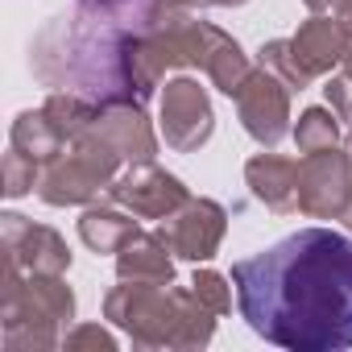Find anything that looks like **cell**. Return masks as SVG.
<instances>
[{
	"label": "cell",
	"instance_id": "6da1fadb",
	"mask_svg": "<svg viewBox=\"0 0 352 352\" xmlns=\"http://www.w3.org/2000/svg\"><path fill=\"white\" fill-rule=\"evenodd\" d=\"M241 319L286 352L352 348V241L298 228L232 265Z\"/></svg>",
	"mask_w": 352,
	"mask_h": 352
},
{
	"label": "cell",
	"instance_id": "7a4b0ae2",
	"mask_svg": "<svg viewBox=\"0 0 352 352\" xmlns=\"http://www.w3.org/2000/svg\"><path fill=\"white\" fill-rule=\"evenodd\" d=\"M166 0H75L30 42V71L50 91H75L104 104H145L157 83L145 75L141 42L183 17Z\"/></svg>",
	"mask_w": 352,
	"mask_h": 352
},
{
	"label": "cell",
	"instance_id": "3957f363",
	"mask_svg": "<svg viewBox=\"0 0 352 352\" xmlns=\"http://www.w3.org/2000/svg\"><path fill=\"white\" fill-rule=\"evenodd\" d=\"M104 319L120 327L133 348H174L195 352L216 336V311H208L195 290L183 286H141L120 282L104 294Z\"/></svg>",
	"mask_w": 352,
	"mask_h": 352
},
{
	"label": "cell",
	"instance_id": "277c9868",
	"mask_svg": "<svg viewBox=\"0 0 352 352\" xmlns=\"http://www.w3.org/2000/svg\"><path fill=\"white\" fill-rule=\"evenodd\" d=\"M75 319V290L63 274H21L13 261L0 270V331L9 352H50Z\"/></svg>",
	"mask_w": 352,
	"mask_h": 352
},
{
	"label": "cell",
	"instance_id": "5b68a950",
	"mask_svg": "<svg viewBox=\"0 0 352 352\" xmlns=\"http://www.w3.org/2000/svg\"><path fill=\"white\" fill-rule=\"evenodd\" d=\"M120 162H124V157H120L96 129H87L83 137L71 141L67 153H58L54 162L42 166L38 199L50 204V208H83V204H96V199L108 195V187L116 183Z\"/></svg>",
	"mask_w": 352,
	"mask_h": 352
},
{
	"label": "cell",
	"instance_id": "8992f818",
	"mask_svg": "<svg viewBox=\"0 0 352 352\" xmlns=\"http://www.w3.org/2000/svg\"><path fill=\"white\" fill-rule=\"evenodd\" d=\"M352 208V162L344 149H319L298 162V212L311 220H344Z\"/></svg>",
	"mask_w": 352,
	"mask_h": 352
},
{
	"label": "cell",
	"instance_id": "52a82bcc",
	"mask_svg": "<svg viewBox=\"0 0 352 352\" xmlns=\"http://www.w3.org/2000/svg\"><path fill=\"white\" fill-rule=\"evenodd\" d=\"M216 129V112L208 100V87H199V79L179 75L170 79L162 91V137L174 153H195L199 145L212 141Z\"/></svg>",
	"mask_w": 352,
	"mask_h": 352
},
{
	"label": "cell",
	"instance_id": "ba28073f",
	"mask_svg": "<svg viewBox=\"0 0 352 352\" xmlns=\"http://www.w3.org/2000/svg\"><path fill=\"white\" fill-rule=\"evenodd\" d=\"M108 199L133 212L137 220H166L191 199V191L183 187L179 174H166L153 162H137L124 174H116V183L108 187Z\"/></svg>",
	"mask_w": 352,
	"mask_h": 352
},
{
	"label": "cell",
	"instance_id": "9c48e42d",
	"mask_svg": "<svg viewBox=\"0 0 352 352\" xmlns=\"http://www.w3.org/2000/svg\"><path fill=\"white\" fill-rule=\"evenodd\" d=\"M0 249H5V261H13L21 274H67L71 270V245L54 228L34 224L21 212L0 216Z\"/></svg>",
	"mask_w": 352,
	"mask_h": 352
},
{
	"label": "cell",
	"instance_id": "30bf717a",
	"mask_svg": "<svg viewBox=\"0 0 352 352\" xmlns=\"http://www.w3.org/2000/svg\"><path fill=\"white\" fill-rule=\"evenodd\" d=\"M236 120L245 124V133L257 145L274 149L290 133V87L278 75H270L265 67L253 71L245 87L236 91Z\"/></svg>",
	"mask_w": 352,
	"mask_h": 352
},
{
	"label": "cell",
	"instance_id": "8fae6325",
	"mask_svg": "<svg viewBox=\"0 0 352 352\" xmlns=\"http://www.w3.org/2000/svg\"><path fill=\"white\" fill-rule=\"evenodd\" d=\"M224 232H228V212L216 199H187L157 228V236L170 245V253L183 261H212L220 253Z\"/></svg>",
	"mask_w": 352,
	"mask_h": 352
},
{
	"label": "cell",
	"instance_id": "7c38bea8",
	"mask_svg": "<svg viewBox=\"0 0 352 352\" xmlns=\"http://www.w3.org/2000/svg\"><path fill=\"white\" fill-rule=\"evenodd\" d=\"M91 129L129 162H153L157 157V133L145 116V104H104L91 120Z\"/></svg>",
	"mask_w": 352,
	"mask_h": 352
},
{
	"label": "cell",
	"instance_id": "4fadbf2b",
	"mask_svg": "<svg viewBox=\"0 0 352 352\" xmlns=\"http://www.w3.org/2000/svg\"><path fill=\"white\" fill-rule=\"evenodd\" d=\"M245 183L257 204H265L278 216L298 212V162L282 153H257L245 162Z\"/></svg>",
	"mask_w": 352,
	"mask_h": 352
},
{
	"label": "cell",
	"instance_id": "5bb4252c",
	"mask_svg": "<svg viewBox=\"0 0 352 352\" xmlns=\"http://www.w3.org/2000/svg\"><path fill=\"white\" fill-rule=\"evenodd\" d=\"M116 278L141 286H174V253L157 232H133L116 249Z\"/></svg>",
	"mask_w": 352,
	"mask_h": 352
},
{
	"label": "cell",
	"instance_id": "9a60e30c",
	"mask_svg": "<svg viewBox=\"0 0 352 352\" xmlns=\"http://www.w3.org/2000/svg\"><path fill=\"white\" fill-rule=\"evenodd\" d=\"M290 46H294V58L302 63V71H307L311 79H319V75H331V67L344 63L348 34L340 30L336 17L315 13V17H307V21L298 25V34L290 38Z\"/></svg>",
	"mask_w": 352,
	"mask_h": 352
},
{
	"label": "cell",
	"instance_id": "2e32d148",
	"mask_svg": "<svg viewBox=\"0 0 352 352\" xmlns=\"http://www.w3.org/2000/svg\"><path fill=\"white\" fill-rule=\"evenodd\" d=\"M204 75L212 79V87H216V91H224L228 100H236V91L245 87V79L253 75V63H249V54L241 50V42H236V38H228L224 30H216V25H212V34H208Z\"/></svg>",
	"mask_w": 352,
	"mask_h": 352
},
{
	"label": "cell",
	"instance_id": "e0dca14e",
	"mask_svg": "<svg viewBox=\"0 0 352 352\" xmlns=\"http://www.w3.org/2000/svg\"><path fill=\"white\" fill-rule=\"evenodd\" d=\"M9 145L46 166V162H54V157L63 153L67 137L54 129V120L46 116V108H25V112H17V120H13V129H9Z\"/></svg>",
	"mask_w": 352,
	"mask_h": 352
},
{
	"label": "cell",
	"instance_id": "ac0fdd59",
	"mask_svg": "<svg viewBox=\"0 0 352 352\" xmlns=\"http://www.w3.org/2000/svg\"><path fill=\"white\" fill-rule=\"evenodd\" d=\"M133 232H137V220H129V216L116 212V208H87V212L79 216V241H83L91 253H112V257H116V249H120Z\"/></svg>",
	"mask_w": 352,
	"mask_h": 352
},
{
	"label": "cell",
	"instance_id": "d6986e66",
	"mask_svg": "<svg viewBox=\"0 0 352 352\" xmlns=\"http://www.w3.org/2000/svg\"><path fill=\"white\" fill-rule=\"evenodd\" d=\"M46 116L54 120V129L67 137V141H75V137H83L87 129H91V120H96V104L91 100H83V96H75V91H50L46 96Z\"/></svg>",
	"mask_w": 352,
	"mask_h": 352
},
{
	"label": "cell",
	"instance_id": "ffe728a7",
	"mask_svg": "<svg viewBox=\"0 0 352 352\" xmlns=\"http://www.w3.org/2000/svg\"><path fill=\"white\" fill-rule=\"evenodd\" d=\"M290 133H294V145H298L302 153L336 149V141H340V116H336L331 108H307Z\"/></svg>",
	"mask_w": 352,
	"mask_h": 352
},
{
	"label": "cell",
	"instance_id": "44dd1931",
	"mask_svg": "<svg viewBox=\"0 0 352 352\" xmlns=\"http://www.w3.org/2000/svg\"><path fill=\"white\" fill-rule=\"evenodd\" d=\"M257 58H261V67L270 71V75H278L290 91H307L315 79L302 71V63L294 58V46H290V38H274V42H265L261 50H257Z\"/></svg>",
	"mask_w": 352,
	"mask_h": 352
},
{
	"label": "cell",
	"instance_id": "7402d4cb",
	"mask_svg": "<svg viewBox=\"0 0 352 352\" xmlns=\"http://www.w3.org/2000/svg\"><path fill=\"white\" fill-rule=\"evenodd\" d=\"M0 174H5V195L9 199H21L30 191H38V179H42V162H34L30 153L13 149L5 153V166H0Z\"/></svg>",
	"mask_w": 352,
	"mask_h": 352
},
{
	"label": "cell",
	"instance_id": "603a6c76",
	"mask_svg": "<svg viewBox=\"0 0 352 352\" xmlns=\"http://www.w3.org/2000/svg\"><path fill=\"white\" fill-rule=\"evenodd\" d=\"M191 290H195V298L208 311H216V315H228L232 311V278H224L216 270H199L191 278Z\"/></svg>",
	"mask_w": 352,
	"mask_h": 352
},
{
	"label": "cell",
	"instance_id": "cb8c5ba5",
	"mask_svg": "<svg viewBox=\"0 0 352 352\" xmlns=\"http://www.w3.org/2000/svg\"><path fill=\"white\" fill-rule=\"evenodd\" d=\"M63 348H71V352H87V348L91 352H116V336L100 323H79L63 336Z\"/></svg>",
	"mask_w": 352,
	"mask_h": 352
},
{
	"label": "cell",
	"instance_id": "d4e9b609",
	"mask_svg": "<svg viewBox=\"0 0 352 352\" xmlns=\"http://www.w3.org/2000/svg\"><path fill=\"white\" fill-rule=\"evenodd\" d=\"M323 96H327V108L352 129V79L348 75H340V79H327L323 83Z\"/></svg>",
	"mask_w": 352,
	"mask_h": 352
},
{
	"label": "cell",
	"instance_id": "484cf974",
	"mask_svg": "<svg viewBox=\"0 0 352 352\" xmlns=\"http://www.w3.org/2000/svg\"><path fill=\"white\" fill-rule=\"evenodd\" d=\"M331 9H336V21H340V30L352 38V0H336Z\"/></svg>",
	"mask_w": 352,
	"mask_h": 352
},
{
	"label": "cell",
	"instance_id": "4316f807",
	"mask_svg": "<svg viewBox=\"0 0 352 352\" xmlns=\"http://www.w3.org/2000/svg\"><path fill=\"white\" fill-rule=\"evenodd\" d=\"M249 0H204V9H241Z\"/></svg>",
	"mask_w": 352,
	"mask_h": 352
},
{
	"label": "cell",
	"instance_id": "83f0119b",
	"mask_svg": "<svg viewBox=\"0 0 352 352\" xmlns=\"http://www.w3.org/2000/svg\"><path fill=\"white\" fill-rule=\"evenodd\" d=\"M344 153H348V162H352V129H348V137H344ZM344 224H348V232H352V208H348Z\"/></svg>",
	"mask_w": 352,
	"mask_h": 352
},
{
	"label": "cell",
	"instance_id": "f1b7e54d",
	"mask_svg": "<svg viewBox=\"0 0 352 352\" xmlns=\"http://www.w3.org/2000/svg\"><path fill=\"white\" fill-rule=\"evenodd\" d=\"M166 5H174V9H187V13H195V9H204V0H166Z\"/></svg>",
	"mask_w": 352,
	"mask_h": 352
},
{
	"label": "cell",
	"instance_id": "f546056e",
	"mask_svg": "<svg viewBox=\"0 0 352 352\" xmlns=\"http://www.w3.org/2000/svg\"><path fill=\"white\" fill-rule=\"evenodd\" d=\"M302 5H307L311 13H323V9H331V5H336V0H302Z\"/></svg>",
	"mask_w": 352,
	"mask_h": 352
},
{
	"label": "cell",
	"instance_id": "4dcf8cb0",
	"mask_svg": "<svg viewBox=\"0 0 352 352\" xmlns=\"http://www.w3.org/2000/svg\"><path fill=\"white\" fill-rule=\"evenodd\" d=\"M340 67H344V75L352 79V38H348V50H344V63H340Z\"/></svg>",
	"mask_w": 352,
	"mask_h": 352
}]
</instances>
